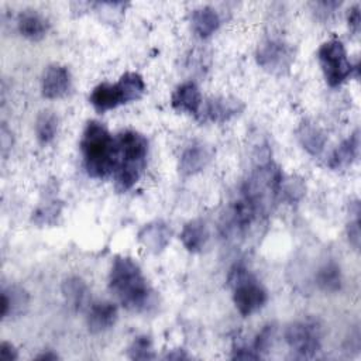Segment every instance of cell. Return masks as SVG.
Here are the masks:
<instances>
[{
  "label": "cell",
  "mask_w": 361,
  "mask_h": 361,
  "mask_svg": "<svg viewBox=\"0 0 361 361\" xmlns=\"http://www.w3.org/2000/svg\"><path fill=\"white\" fill-rule=\"evenodd\" d=\"M231 358H234V360H258L261 357L252 348H248L244 344H237L233 348Z\"/></svg>",
  "instance_id": "cell-29"
},
{
  "label": "cell",
  "mask_w": 361,
  "mask_h": 361,
  "mask_svg": "<svg viewBox=\"0 0 361 361\" xmlns=\"http://www.w3.org/2000/svg\"><path fill=\"white\" fill-rule=\"evenodd\" d=\"M62 295L65 302L76 312L83 310L89 303V288L79 276H69L62 282Z\"/></svg>",
  "instance_id": "cell-19"
},
{
  "label": "cell",
  "mask_w": 361,
  "mask_h": 361,
  "mask_svg": "<svg viewBox=\"0 0 361 361\" xmlns=\"http://www.w3.org/2000/svg\"><path fill=\"white\" fill-rule=\"evenodd\" d=\"M347 21H348V27L350 30L357 34L360 31V24H361V16H360V6L355 4L350 8L348 11V17H347Z\"/></svg>",
  "instance_id": "cell-30"
},
{
  "label": "cell",
  "mask_w": 361,
  "mask_h": 361,
  "mask_svg": "<svg viewBox=\"0 0 361 361\" xmlns=\"http://www.w3.org/2000/svg\"><path fill=\"white\" fill-rule=\"evenodd\" d=\"M296 137L303 149H306L310 155H320L326 147V134L323 130L310 121H303L296 128Z\"/></svg>",
  "instance_id": "cell-18"
},
{
  "label": "cell",
  "mask_w": 361,
  "mask_h": 361,
  "mask_svg": "<svg viewBox=\"0 0 361 361\" xmlns=\"http://www.w3.org/2000/svg\"><path fill=\"white\" fill-rule=\"evenodd\" d=\"M283 182L282 171L272 161H267L257 166L243 186V197H245L258 214H267L281 195Z\"/></svg>",
  "instance_id": "cell-4"
},
{
  "label": "cell",
  "mask_w": 361,
  "mask_h": 361,
  "mask_svg": "<svg viewBox=\"0 0 361 361\" xmlns=\"http://www.w3.org/2000/svg\"><path fill=\"white\" fill-rule=\"evenodd\" d=\"M358 214H360V210L355 212L354 220H350V223H348V226H347L348 241L353 244V247H354L355 250H358V247H360V238H361V237H360L361 233H360V217H358Z\"/></svg>",
  "instance_id": "cell-28"
},
{
  "label": "cell",
  "mask_w": 361,
  "mask_h": 361,
  "mask_svg": "<svg viewBox=\"0 0 361 361\" xmlns=\"http://www.w3.org/2000/svg\"><path fill=\"white\" fill-rule=\"evenodd\" d=\"M28 300L30 296L23 288H4L1 292V317L6 319L8 316L24 313L25 307L28 306Z\"/></svg>",
  "instance_id": "cell-22"
},
{
  "label": "cell",
  "mask_w": 361,
  "mask_h": 361,
  "mask_svg": "<svg viewBox=\"0 0 361 361\" xmlns=\"http://www.w3.org/2000/svg\"><path fill=\"white\" fill-rule=\"evenodd\" d=\"M71 73L63 65H49L41 79V92L47 99H59L68 94L71 89Z\"/></svg>",
  "instance_id": "cell-10"
},
{
  "label": "cell",
  "mask_w": 361,
  "mask_h": 361,
  "mask_svg": "<svg viewBox=\"0 0 361 361\" xmlns=\"http://www.w3.org/2000/svg\"><path fill=\"white\" fill-rule=\"evenodd\" d=\"M83 166L90 178L103 179L117 166V144L110 131L96 120L86 123L80 138Z\"/></svg>",
  "instance_id": "cell-2"
},
{
  "label": "cell",
  "mask_w": 361,
  "mask_h": 361,
  "mask_svg": "<svg viewBox=\"0 0 361 361\" xmlns=\"http://www.w3.org/2000/svg\"><path fill=\"white\" fill-rule=\"evenodd\" d=\"M192 27L197 37L207 38L220 27V17L210 6H202L192 13Z\"/></svg>",
  "instance_id": "cell-21"
},
{
  "label": "cell",
  "mask_w": 361,
  "mask_h": 361,
  "mask_svg": "<svg viewBox=\"0 0 361 361\" xmlns=\"http://www.w3.org/2000/svg\"><path fill=\"white\" fill-rule=\"evenodd\" d=\"M316 283L324 292H337L341 288V271L334 261H329L320 267L316 274Z\"/></svg>",
  "instance_id": "cell-23"
},
{
  "label": "cell",
  "mask_w": 361,
  "mask_h": 361,
  "mask_svg": "<svg viewBox=\"0 0 361 361\" xmlns=\"http://www.w3.org/2000/svg\"><path fill=\"white\" fill-rule=\"evenodd\" d=\"M228 285L233 289V302L238 313L251 316L264 307L268 300L267 289L243 265H234L228 274Z\"/></svg>",
  "instance_id": "cell-5"
},
{
  "label": "cell",
  "mask_w": 361,
  "mask_h": 361,
  "mask_svg": "<svg viewBox=\"0 0 361 361\" xmlns=\"http://www.w3.org/2000/svg\"><path fill=\"white\" fill-rule=\"evenodd\" d=\"M317 59L329 86L337 87L344 83L354 71V66L345 52V48L340 39H329L323 42L317 51Z\"/></svg>",
  "instance_id": "cell-6"
},
{
  "label": "cell",
  "mask_w": 361,
  "mask_h": 361,
  "mask_svg": "<svg viewBox=\"0 0 361 361\" xmlns=\"http://www.w3.org/2000/svg\"><path fill=\"white\" fill-rule=\"evenodd\" d=\"M17 28L23 37L38 41L47 35L49 24L48 20L35 10H25L17 18Z\"/></svg>",
  "instance_id": "cell-17"
},
{
  "label": "cell",
  "mask_w": 361,
  "mask_h": 361,
  "mask_svg": "<svg viewBox=\"0 0 361 361\" xmlns=\"http://www.w3.org/2000/svg\"><path fill=\"white\" fill-rule=\"evenodd\" d=\"M210 159L207 147L202 142H190L180 154L179 172L182 176H193L204 169Z\"/></svg>",
  "instance_id": "cell-13"
},
{
  "label": "cell",
  "mask_w": 361,
  "mask_h": 361,
  "mask_svg": "<svg viewBox=\"0 0 361 361\" xmlns=\"http://www.w3.org/2000/svg\"><path fill=\"white\" fill-rule=\"evenodd\" d=\"M58 131V117L52 111H42L35 121V135L41 144H49Z\"/></svg>",
  "instance_id": "cell-25"
},
{
  "label": "cell",
  "mask_w": 361,
  "mask_h": 361,
  "mask_svg": "<svg viewBox=\"0 0 361 361\" xmlns=\"http://www.w3.org/2000/svg\"><path fill=\"white\" fill-rule=\"evenodd\" d=\"M17 358H18V354H17L16 347L8 341H3L0 345V360L1 361H14Z\"/></svg>",
  "instance_id": "cell-31"
},
{
  "label": "cell",
  "mask_w": 361,
  "mask_h": 361,
  "mask_svg": "<svg viewBox=\"0 0 361 361\" xmlns=\"http://www.w3.org/2000/svg\"><path fill=\"white\" fill-rule=\"evenodd\" d=\"M257 63L267 72L282 75L286 72L293 61L292 48L282 39L268 38L257 48Z\"/></svg>",
  "instance_id": "cell-8"
},
{
  "label": "cell",
  "mask_w": 361,
  "mask_h": 361,
  "mask_svg": "<svg viewBox=\"0 0 361 361\" xmlns=\"http://www.w3.org/2000/svg\"><path fill=\"white\" fill-rule=\"evenodd\" d=\"M117 83L120 85L127 103L140 100L142 97V94L145 93V89H147L142 76L137 72L123 73Z\"/></svg>",
  "instance_id": "cell-24"
},
{
  "label": "cell",
  "mask_w": 361,
  "mask_h": 361,
  "mask_svg": "<svg viewBox=\"0 0 361 361\" xmlns=\"http://www.w3.org/2000/svg\"><path fill=\"white\" fill-rule=\"evenodd\" d=\"M171 237L172 230L162 220L151 221L138 231V241L147 251L152 254L162 252L171 243Z\"/></svg>",
  "instance_id": "cell-11"
},
{
  "label": "cell",
  "mask_w": 361,
  "mask_h": 361,
  "mask_svg": "<svg viewBox=\"0 0 361 361\" xmlns=\"http://www.w3.org/2000/svg\"><path fill=\"white\" fill-rule=\"evenodd\" d=\"M117 144V166L114 169V188L124 193L130 190L140 179L148 154L147 138L134 130L121 131L116 137Z\"/></svg>",
  "instance_id": "cell-3"
},
{
  "label": "cell",
  "mask_w": 361,
  "mask_h": 361,
  "mask_svg": "<svg viewBox=\"0 0 361 361\" xmlns=\"http://www.w3.org/2000/svg\"><path fill=\"white\" fill-rule=\"evenodd\" d=\"M117 320V307L111 302H94L87 309V329L93 334L107 331Z\"/></svg>",
  "instance_id": "cell-14"
},
{
  "label": "cell",
  "mask_w": 361,
  "mask_h": 361,
  "mask_svg": "<svg viewBox=\"0 0 361 361\" xmlns=\"http://www.w3.org/2000/svg\"><path fill=\"white\" fill-rule=\"evenodd\" d=\"M127 355L131 360H152V358H155L151 338L148 336L135 337L127 350Z\"/></svg>",
  "instance_id": "cell-26"
},
{
  "label": "cell",
  "mask_w": 361,
  "mask_h": 361,
  "mask_svg": "<svg viewBox=\"0 0 361 361\" xmlns=\"http://www.w3.org/2000/svg\"><path fill=\"white\" fill-rule=\"evenodd\" d=\"M109 289L117 300L131 312H144L152 300V290L140 265L130 257H116L110 274Z\"/></svg>",
  "instance_id": "cell-1"
},
{
  "label": "cell",
  "mask_w": 361,
  "mask_h": 361,
  "mask_svg": "<svg viewBox=\"0 0 361 361\" xmlns=\"http://www.w3.org/2000/svg\"><path fill=\"white\" fill-rule=\"evenodd\" d=\"M171 104L178 111H185L197 117L202 107V94L195 82L179 85L171 97Z\"/></svg>",
  "instance_id": "cell-15"
},
{
  "label": "cell",
  "mask_w": 361,
  "mask_h": 361,
  "mask_svg": "<svg viewBox=\"0 0 361 361\" xmlns=\"http://www.w3.org/2000/svg\"><path fill=\"white\" fill-rule=\"evenodd\" d=\"M285 341L300 357L310 358L322 347V327L316 320H298L286 326Z\"/></svg>",
  "instance_id": "cell-7"
},
{
  "label": "cell",
  "mask_w": 361,
  "mask_h": 361,
  "mask_svg": "<svg viewBox=\"0 0 361 361\" xmlns=\"http://www.w3.org/2000/svg\"><path fill=\"white\" fill-rule=\"evenodd\" d=\"M89 102L94 107L96 111L104 113L113 109H117L121 104H127L124 93L120 87L118 83H99L97 86L93 87Z\"/></svg>",
  "instance_id": "cell-12"
},
{
  "label": "cell",
  "mask_w": 361,
  "mask_h": 361,
  "mask_svg": "<svg viewBox=\"0 0 361 361\" xmlns=\"http://www.w3.org/2000/svg\"><path fill=\"white\" fill-rule=\"evenodd\" d=\"M207 238H209L207 227L204 221L199 219L188 221L180 231V241L183 247L192 254L200 252L204 248Z\"/></svg>",
  "instance_id": "cell-20"
},
{
  "label": "cell",
  "mask_w": 361,
  "mask_h": 361,
  "mask_svg": "<svg viewBox=\"0 0 361 361\" xmlns=\"http://www.w3.org/2000/svg\"><path fill=\"white\" fill-rule=\"evenodd\" d=\"M358 149H360V133L358 130H355L348 138H345L331 152L329 159V166L334 171L348 168L357 159Z\"/></svg>",
  "instance_id": "cell-16"
},
{
  "label": "cell",
  "mask_w": 361,
  "mask_h": 361,
  "mask_svg": "<svg viewBox=\"0 0 361 361\" xmlns=\"http://www.w3.org/2000/svg\"><path fill=\"white\" fill-rule=\"evenodd\" d=\"M37 360H45V361H55V360H58L59 358V355L56 354V353H54L52 350H47V351H44L42 354H38L37 357H35Z\"/></svg>",
  "instance_id": "cell-32"
},
{
  "label": "cell",
  "mask_w": 361,
  "mask_h": 361,
  "mask_svg": "<svg viewBox=\"0 0 361 361\" xmlns=\"http://www.w3.org/2000/svg\"><path fill=\"white\" fill-rule=\"evenodd\" d=\"M244 110V103L235 97L214 96L204 102L197 114V120L202 123H226L238 116Z\"/></svg>",
  "instance_id": "cell-9"
},
{
  "label": "cell",
  "mask_w": 361,
  "mask_h": 361,
  "mask_svg": "<svg viewBox=\"0 0 361 361\" xmlns=\"http://www.w3.org/2000/svg\"><path fill=\"white\" fill-rule=\"evenodd\" d=\"M274 334H275V327H274L272 324L264 326L262 330L257 334V337H255V340H254L252 350H254L259 357H262V354L267 353L268 348L271 347Z\"/></svg>",
  "instance_id": "cell-27"
}]
</instances>
